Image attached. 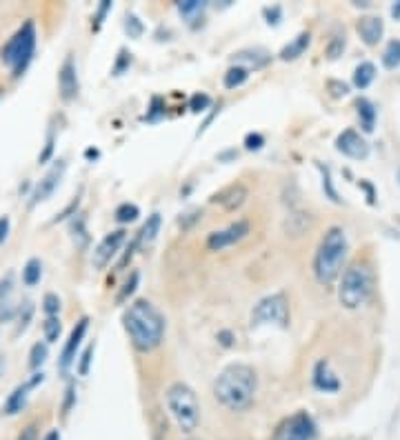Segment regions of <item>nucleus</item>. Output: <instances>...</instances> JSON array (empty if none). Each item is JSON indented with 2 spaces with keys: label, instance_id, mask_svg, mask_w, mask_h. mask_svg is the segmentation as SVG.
Returning a JSON list of instances; mask_svg holds the SVG:
<instances>
[{
  "label": "nucleus",
  "instance_id": "nucleus-1",
  "mask_svg": "<svg viewBox=\"0 0 400 440\" xmlns=\"http://www.w3.org/2000/svg\"><path fill=\"white\" fill-rule=\"evenodd\" d=\"M123 325L134 349L140 354L154 352L165 338V316L147 298H138L125 309Z\"/></svg>",
  "mask_w": 400,
  "mask_h": 440
},
{
  "label": "nucleus",
  "instance_id": "nucleus-2",
  "mask_svg": "<svg viewBox=\"0 0 400 440\" xmlns=\"http://www.w3.org/2000/svg\"><path fill=\"white\" fill-rule=\"evenodd\" d=\"M258 389L256 372L249 365H227L214 380V396L223 407L232 412H245L254 405Z\"/></svg>",
  "mask_w": 400,
  "mask_h": 440
},
{
  "label": "nucleus",
  "instance_id": "nucleus-3",
  "mask_svg": "<svg viewBox=\"0 0 400 440\" xmlns=\"http://www.w3.org/2000/svg\"><path fill=\"white\" fill-rule=\"evenodd\" d=\"M347 234L343 227H329L320 240L314 258V274L320 285H332L343 272V263L347 258Z\"/></svg>",
  "mask_w": 400,
  "mask_h": 440
},
{
  "label": "nucleus",
  "instance_id": "nucleus-4",
  "mask_svg": "<svg viewBox=\"0 0 400 440\" xmlns=\"http://www.w3.org/2000/svg\"><path fill=\"white\" fill-rule=\"evenodd\" d=\"M34 54H36V25L34 20H27L3 45L0 60L12 69V78H20L27 72L29 63L34 60Z\"/></svg>",
  "mask_w": 400,
  "mask_h": 440
},
{
  "label": "nucleus",
  "instance_id": "nucleus-5",
  "mask_svg": "<svg viewBox=\"0 0 400 440\" xmlns=\"http://www.w3.org/2000/svg\"><path fill=\"white\" fill-rule=\"evenodd\" d=\"M167 409L183 434H194L200 425V403L196 392L185 383H174L165 394Z\"/></svg>",
  "mask_w": 400,
  "mask_h": 440
},
{
  "label": "nucleus",
  "instance_id": "nucleus-6",
  "mask_svg": "<svg viewBox=\"0 0 400 440\" xmlns=\"http://www.w3.org/2000/svg\"><path fill=\"white\" fill-rule=\"evenodd\" d=\"M372 285H374L372 269L360 263L352 265L343 274V280H340V287H338L340 305L347 309H358L360 305H365L369 294H372Z\"/></svg>",
  "mask_w": 400,
  "mask_h": 440
},
{
  "label": "nucleus",
  "instance_id": "nucleus-7",
  "mask_svg": "<svg viewBox=\"0 0 400 440\" xmlns=\"http://www.w3.org/2000/svg\"><path fill=\"white\" fill-rule=\"evenodd\" d=\"M260 325H276L280 329L289 327V305L285 294H272L258 300L252 312V327Z\"/></svg>",
  "mask_w": 400,
  "mask_h": 440
},
{
  "label": "nucleus",
  "instance_id": "nucleus-8",
  "mask_svg": "<svg viewBox=\"0 0 400 440\" xmlns=\"http://www.w3.org/2000/svg\"><path fill=\"white\" fill-rule=\"evenodd\" d=\"M316 423L307 412H298L278 425L274 440H314Z\"/></svg>",
  "mask_w": 400,
  "mask_h": 440
},
{
  "label": "nucleus",
  "instance_id": "nucleus-9",
  "mask_svg": "<svg viewBox=\"0 0 400 440\" xmlns=\"http://www.w3.org/2000/svg\"><path fill=\"white\" fill-rule=\"evenodd\" d=\"M65 169H67L65 160H56V165L49 169V172L40 178V183L34 187L32 196H29V198H32V200H29V207H36L38 203H45V200L56 192L60 180H63V176H65Z\"/></svg>",
  "mask_w": 400,
  "mask_h": 440
},
{
  "label": "nucleus",
  "instance_id": "nucleus-10",
  "mask_svg": "<svg viewBox=\"0 0 400 440\" xmlns=\"http://www.w3.org/2000/svg\"><path fill=\"white\" fill-rule=\"evenodd\" d=\"M87 329H89V318L83 316V318H80L78 323L74 325L72 334H69L67 343H65V347H63V354H60L58 367H60V372H63V374H67L69 367H72V365L76 363V354H78L80 345H83V338H85V334H87Z\"/></svg>",
  "mask_w": 400,
  "mask_h": 440
},
{
  "label": "nucleus",
  "instance_id": "nucleus-11",
  "mask_svg": "<svg viewBox=\"0 0 400 440\" xmlns=\"http://www.w3.org/2000/svg\"><path fill=\"white\" fill-rule=\"evenodd\" d=\"M58 92L60 98L65 103H72L76 100L78 92H80V83H78V69H76V60L72 54H67V58L63 60V65L58 69Z\"/></svg>",
  "mask_w": 400,
  "mask_h": 440
},
{
  "label": "nucleus",
  "instance_id": "nucleus-12",
  "mask_svg": "<svg viewBox=\"0 0 400 440\" xmlns=\"http://www.w3.org/2000/svg\"><path fill=\"white\" fill-rule=\"evenodd\" d=\"M247 234H249V223H247V220H236V223L229 225L227 229H220V232L209 234L207 247L212 249V252H223V249L240 243V240H243Z\"/></svg>",
  "mask_w": 400,
  "mask_h": 440
},
{
  "label": "nucleus",
  "instance_id": "nucleus-13",
  "mask_svg": "<svg viewBox=\"0 0 400 440\" xmlns=\"http://www.w3.org/2000/svg\"><path fill=\"white\" fill-rule=\"evenodd\" d=\"M125 238H127V234L123 232V229H116V232L107 234L103 240H100L98 247L94 249V254H92L94 269H105L109 263H112V258L118 254V249H120V245L125 243Z\"/></svg>",
  "mask_w": 400,
  "mask_h": 440
},
{
  "label": "nucleus",
  "instance_id": "nucleus-14",
  "mask_svg": "<svg viewBox=\"0 0 400 440\" xmlns=\"http://www.w3.org/2000/svg\"><path fill=\"white\" fill-rule=\"evenodd\" d=\"M336 149L343 156L354 158V160H365L369 156V143L356 129H345V132L336 138Z\"/></svg>",
  "mask_w": 400,
  "mask_h": 440
},
{
  "label": "nucleus",
  "instance_id": "nucleus-15",
  "mask_svg": "<svg viewBox=\"0 0 400 440\" xmlns=\"http://www.w3.org/2000/svg\"><path fill=\"white\" fill-rule=\"evenodd\" d=\"M43 372H36L32 378L27 380V383H23V385H18L12 394H9V398L5 400V407H3V412L7 414V416H16L18 412H23V407H25V403H27V398H29V392H32V389L36 387V385H40L43 383Z\"/></svg>",
  "mask_w": 400,
  "mask_h": 440
},
{
  "label": "nucleus",
  "instance_id": "nucleus-16",
  "mask_svg": "<svg viewBox=\"0 0 400 440\" xmlns=\"http://www.w3.org/2000/svg\"><path fill=\"white\" fill-rule=\"evenodd\" d=\"M312 383L318 392H323V394H336V392H340V387H343L340 385V378L336 376L332 365H329V360H325V358L316 363Z\"/></svg>",
  "mask_w": 400,
  "mask_h": 440
},
{
  "label": "nucleus",
  "instance_id": "nucleus-17",
  "mask_svg": "<svg viewBox=\"0 0 400 440\" xmlns=\"http://www.w3.org/2000/svg\"><path fill=\"white\" fill-rule=\"evenodd\" d=\"M358 34L360 38H363V43L367 47H374L380 43V38H383V32H385V25H383V18H378V16H365V18H360L358 20Z\"/></svg>",
  "mask_w": 400,
  "mask_h": 440
},
{
  "label": "nucleus",
  "instance_id": "nucleus-18",
  "mask_svg": "<svg viewBox=\"0 0 400 440\" xmlns=\"http://www.w3.org/2000/svg\"><path fill=\"white\" fill-rule=\"evenodd\" d=\"M245 198H247V187L245 185H232V187L223 189L220 194H216L214 203H220L227 212H236V209L245 203Z\"/></svg>",
  "mask_w": 400,
  "mask_h": 440
},
{
  "label": "nucleus",
  "instance_id": "nucleus-19",
  "mask_svg": "<svg viewBox=\"0 0 400 440\" xmlns=\"http://www.w3.org/2000/svg\"><path fill=\"white\" fill-rule=\"evenodd\" d=\"M309 43H312V36H309V32H300L292 43L289 45H285L283 49H280V54H278V58L280 60H296V58H300L305 52H307V47H309Z\"/></svg>",
  "mask_w": 400,
  "mask_h": 440
},
{
  "label": "nucleus",
  "instance_id": "nucleus-20",
  "mask_svg": "<svg viewBox=\"0 0 400 440\" xmlns=\"http://www.w3.org/2000/svg\"><path fill=\"white\" fill-rule=\"evenodd\" d=\"M234 63L240 65V63H247V69L252 72V67L254 69H260V67H265L269 63V54L263 52V49H247V52H238L234 54Z\"/></svg>",
  "mask_w": 400,
  "mask_h": 440
},
{
  "label": "nucleus",
  "instance_id": "nucleus-21",
  "mask_svg": "<svg viewBox=\"0 0 400 440\" xmlns=\"http://www.w3.org/2000/svg\"><path fill=\"white\" fill-rule=\"evenodd\" d=\"M160 225H163V218H160L158 212H154L152 216L147 218V223L143 225V229H140V236H138V243L143 245H152L158 232H160Z\"/></svg>",
  "mask_w": 400,
  "mask_h": 440
},
{
  "label": "nucleus",
  "instance_id": "nucleus-22",
  "mask_svg": "<svg viewBox=\"0 0 400 440\" xmlns=\"http://www.w3.org/2000/svg\"><path fill=\"white\" fill-rule=\"evenodd\" d=\"M358 116H360V123H363L365 132H374V125H376V107L372 100L367 98H358Z\"/></svg>",
  "mask_w": 400,
  "mask_h": 440
},
{
  "label": "nucleus",
  "instance_id": "nucleus-23",
  "mask_svg": "<svg viewBox=\"0 0 400 440\" xmlns=\"http://www.w3.org/2000/svg\"><path fill=\"white\" fill-rule=\"evenodd\" d=\"M40 278H43V263H40V258H29L23 267V285L36 287Z\"/></svg>",
  "mask_w": 400,
  "mask_h": 440
},
{
  "label": "nucleus",
  "instance_id": "nucleus-24",
  "mask_svg": "<svg viewBox=\"0 0 400 440\" xmlns=\"http://www.w3.org/2000/svg\"><path fill=\"white\" fill-rule=\"evenodd\" d=\"M374 78H376V67L374 63H369V60H365V63H360L356 67V72H354V85L358 89H367L369 85L374 83Z\"/></svg>",
  "mask_w": 400,
  "mask_h": 440
},
{
  "label": "nucleus",
  "instance_id": "nucleus-25",
  "mask_svg": "<svg viewBox=\"0 0 400 440\" xmlns=\"http://www.w3.org/2000/svg\"><path fill=\"white\" fill-rule=\"evenodd\" d=\"M247 80H249V69L243 67V65H234V67L227 69L223 85H225L227 89H238V87H243V85L247 83Z\"/></svg>",
  "mask_w": 400,
  "mask_h": 440
},
{
  "label": "nucleus",
  "instance_id": "nucleus-26",
  "mask_svg": "<svg viewBox=\"0 0 400 440\" xmlns=\"http://www.w3.org/2000/svg\"><path fill=\"white\" fill-rule=\"evenodd\" d=\"M205 7L207 5L203 3V0H183V3H178V12L183 18L194 20L196 16H203Z\"/></svg>",
  "mask_w": 400,
  "mask_h": 440
},
{
  "label": "nucleus",
  "instance_id": "nucleus-27",
  "mask_svg": "<svg viewBox=\"0 0 400 440\" xmlns=\"http://www.w3.org/2000/svg\"><path fill=\"white\" fill-rule=\"evenodd\" d=\"M383 65L387 69L400 67V40H389L385 52H383Z\"/></svg>",
  "mask_w": 400,
  "mask_h": 440
},
{
  "label": "nucleus",
  "instance_id": "nucleus-28",
  "mask_svg": "<svg viewBox=\"0 0 400 440\" xmlns=\"http://www.w3.org/2000/svg\"><path fill=\"white\" fill-rule=\"evenodd\" d=\"M60 332H63V323H60V318H58V316L45 318V323H43V334H45L47 345L56 343V340L60 338Z\"/></svg>",
  "mask_w": 400,
  "mask_h": 440
},
{
  "label": "nucleus",
  "instance_id": "nucleus-29",
  "mask_svg": "<svg viewBox=\"0 0 400 440\" xmlns=\"http://www.w3.org/2000/svg\"><path fill=\"white\" fill-rule=\"evenodd\" d=\"M114 216H116V220L120 225H127V223H134V220L140 216V209L134 203H123V205H118Z\"/></svg>",
  "mask_w": 400,
  "mask_h": 440
},
{
  "label": "nucleus",
  "instance_id": "nucleus-30",
  "mask_svg": "<svg viewBox=\"0 0 400 440\" xmlns=\"http://www.w3.org/2000/svg\"><path fill=\"white\" fill-rule=\"evenodd\" d=\"M34 318V303H29L25 300L23 305L18 307V329H16V336H20L29 327V320Z\"/></svg>",
  "mask_w": 400,
  "mask_h": 440
},
{
  "label": "nucleus",
  "instance_id": "nucleus-31",
  "mask_svg": "<svg viewBox=\"0 0 400 440\" xmlns=\"http://www.w3.org/2000/svg\"><path fill=\"white\" fill-rule=\"evenodd\" d=\"M47 360V343H36L29 352V369H40Z\"/></svg>",
  "mask_w": 400,
  "mask_h": 440
},
{
  "label": "nucleus",
  "instance_id": "nucleus-32",
  "mask_svg": "<svg viewBox=\"0 0 400 440\" xmlns=\"http://www.w3.org/2000/svg\"><path fill=\"white\" fill-rule=\"evenodd\" d=\"M72 232H74V240L80 238V240H78V247H85L87 240H89V236H87V223H85L83 214H76V216L72 218Z\"/></svg>",
  "mask_w": 400,
  "mask_h": 440
},
{
  "label": "nucleus",
  "instance_id": "nucleus-33",
  "mask_svg": "<svg viewBox=\"0 0 400 440\" xmlns=\"http://www.w3.org/2000/svg\"><path fill=\"white\" fill-rule=\"evenodd\" d=\"M43 312H45L47 318H52V316H58V314H60V298H58V294L49 292V294L43 296Z\"/></svg>",
  "mask_w": 400,
  "mask_h": 440
},
{
  "label": "nucleus",
  "instance_id": "nucleus-34",
  "mask_svg": "<svg viewBox=\"0 0 400 440\" xmlns=\"http://www.w3.org/2000/svg\"><path fill=\"white\" fill-rule=\"evenodd\" d=\"M343 52H345V34L332 36V40H329V45H327V56L336 60L338 56H343Z\"/></svg>",
  "mask_w": 400,
  "mask_h": 440
},
{
  "label": "nucleus",
  "instance_id": "nucleus-35",
  "mask_svg": "<svg viewBox=\"0 0 400 440\" xmlns=\"http://www.w3.org/2000/svg\"><path fill=\"white\" fill-rule=\"evenodd\" d=\"M14 292V274L9 272L3 280H0V307L9 305V296Z\"/></svg>",
  "mask_w": 400,
  "mask_h": 440
},
{
  "label": "nucleus",
  "instance_id": "nucleus-36",
  "mask_svg": "<svg viewBox=\"0 0 400 440\" xmlns=\"http://www.w3.org/2000/svg\"><path fill=\"white\" fill-rule=\"evenodd\" d=\"M125 32L132 38H140V36H143V32H145V25L140 23L136 14H129L125 18Z\"/></svg>",
  "mask_w": 400,
  "mask_h": 440
},
{
  "label": "nucleus",
  "instance_id": "nucleus-37",
  "mask_svg": "<svg viewBox=\"0 0 400 440\" xmlns=\"http://www.w3.org/2000/svg\"><path fill=\"white\" fill-rule=\"evenodd\" d=\"M320 167V172H323V189H325V194L334 200V203H340V198L336 194V189H334V180H332V172H329V167H323V165H318Z\"/></svg>",
  "mask_w": 400,
  "mask_h": 440
},
{
  "label": "nucleus",
  "instance_id": "nucleus-38",
  "mask_svg": "<svg viewBox=\"0 0 400 440\" xmlns=\"http://www.w3.org/2000/svg\"><path fill=\"white\" fill-rule=\"evenodd\" d=\"M94 349L96 345H87L83 356H80V363H78V376H87L89 374V367H92V356H94Z\"/></svg>",
  "mask_w": 400,
  "mask_h": 440
},
{
  "label": "nucleus",
  "instance_id": "nucleus-39",
  "mask_svg": "<svg viewBox=\"0 0 400 440\" xmlns=\"http://www.w3.org/2000/svg\"><path fill=\"white\" fill-rule=\"evenodd\" d=\"M209 105H212V98L207 94H194L192 100H189V109H192L194 114L205 112V109H209Z\"/></svg>",
  "mask_w": 400,
  "mask_h": 440
},
{
  "label": "nucleus",
  "instance_id": "nucleus-40",
  "mask_svg": "<svg viewBox=\"0 0 400 440\" xmlns=\"http://www.w3.org/2000/svg\"><path fill=\"white\" fill-rule=\"evenodd\" d=\"M138 280H140V274H138V272H132V278L127 280L125 287H123V292H120V296H118V303H125V300L136 292Z\"/></svg>",
  "mask_w": 400,
  "mask_h": 440
},
{
  "label": "nucleus",
  "instance_id": "nucleus-41",
  "mask_svg": "<svg viewBox=\"0 0 400 440\" xmlns=\"http://www.w3.org/2000/svg\"><path fill=\"white\" fill-rule=\"evenodd\" d=\"M263 145H265V136L263 134L254 132V134L245 136V147L249 149V152H258V149H263Z\"/></svg>",
  "mask_w": 400,
  "mask_h": 440
},
{
  "label": "nucleus",
  "instance_id": "nucleus-42",
  "mask_svg": "<svg viewBox=\"0 0 400 440\" xmlns=\"http://www.w3.org/2000/svg\"><path fill=\"white\" fill-rule=\"evenodd\" d=\"M129 65H132V54H127L125 49H120L118 63H116V67H114V76H120V74H123Z\"/></svg>",
  "mask_w": 400,
  "mask_h": 440
},
{
  "label": "nucleus",
  "instance_id": "nucleus-43",
  "mask_svg": "<svg viewBox=\"0 0 400 440\" xmlns=\"http://www.w3.org/2000/svg\"><path fill=\"white\" fill-rule=\"evenodd\" d=\"M109 9H112V0H103V3H100V7H98V12H96V16H94V29H100V25L105 23V16H107V12Z\"/></svg>",
  "mask_w": 400,
  "mask_h": 440
},
{
  "label": "nucleus",
  "instance_id": "nucleus-44",
  "mask_svg": "<svg viewBox=\"0 0 400 440\" xmlns=\"http://www.w3.org/2000/svg\"><path fill=\"white\" fill-rule=\"evenodd\" d=\"M76 405V385L69 383L67 392H65V403H63V414H69V409Z\"/></svg>",
  "mask_w": 400,
  "mask_h": 440
},
{
  "label": "nucleus",
  "instance_id": "nucleus-45",
  "mask_svg": "<svg viewBox=\"0 0 400 440\" xmlns=\"http://www.w3.org/2000/svg\"><path fill=\"white\" fill-rule=\"evenodd\" d=\"M52 156H54V134H49V136H47V143H45V149H43V152H40V156H38V163L45 165Z\"/></svg>",
  "mask_w": 400,
  "mask_h": 440
},
{
  "label": "nucleus",
  "instance_id": "nucleus-46",
  "mask_svg": "<svg viewBox=\"0 0 400 440\" xmlns=\"http://www.w3.org/2000/svg\"><path fill=\"white\" fill-rule=\"evenodd\" d=\"M78 205H80V198H74L72 200V205H69L65 212H60L58 216H56V220L54 223H58V220H67V218H74L76 216V212H78Z\"/></svg>",
  "mask_w": 400,
  "mask_h": 440
},
{
  "label": "nucleus",
  "instance_id": "nucleus-47",
  "mask_svg": "<svg viewBox=\"0 0 400 440\" xmlns=\"http://www.w3.org/2000/svg\"><path fill=\"white\" fill-rule=\"evenodd\" d=\"M9 229H12V220H9V216H0V247L7 243Z\"/></svg>",
  "mask_w": 400,
  "mask_h": 440
},
{
  "label": "nucleus",
  "instance_id": "nucleus-48",
  "mask_svg": "<svg viewBox=\"0 0 400 440\" xmlns=\"http://www.w3.org/2000/svg\"><path fill=\"white\" fill-rule=\"evenodd\" d=\"M280 14H283V9H280L278 5L267 7V9H265V16L269 18V20H267L269 25H278V23H280Z\"/></svg>",
  "mask_w": 400,
  "mask_h": 440
},
{
  "label": "nucleus",
  "instance_id": "nucleus-49",
  "mask_svg": "<svg viewBox=\"0 0 400 440\" xmlns=\"http://www.w3.org/2000/svg\"><path fill=\"white\" fill-rule=\"evenodd\" d=\"M327 87H329V89H334V92H332L334 96H345V94L349 92L345 83H336V80H329Z\"/></svg>",
  "mask_w": 400,
  "mask_h": 440
},
{
  "label": "nucleus",
  "instance_id": "nucleus-50",
  "mask_svg": "<svg viewBox=\"0 0 400 440\" xmlns=\"http://www.w3.org/2000/svg\"><path fill=\"white\" fill-rule=\"evenodd\" d=\"M218 340L223 347H232L234 345V334L229 332V329H223V332H218Z\"/></svg>",
  "mask_w": 400,
  "mask_h": 440
},
{
  "label": "nucleus",
  "instance_id": "nucleus-51",
  "mask_svg": "<svg viewBox=\"0 0 400 440\" xmlns=\"http://www.w3.org/2000/svg\"><path fill=\"white\" fill-rule=\"evenodd\" d=\"M18 440H38L36 425H27V427L23 429V434L18 436Z\"/></svg>",
  "mask_w": 400,
  "mask_h": 440
},
{
  "label": "nucleus",
  "instance_id": "nucleus-52",
  "mask_svg": "<svg viewBox=\"0 0 400 440\" xmlns=\"http://www.w3.org/2000/svg\"><path fill=\"white\" fill-rule=\"evenodd\" d=\"M152 105H154V107H152V112L147 114V120H156L160 114H163V109H158V105H160V98H158V96L152 100Z\"/></svg>",
  "mask_w": 400,
  "mask_h": 440
},
{
  "label": "nucleus",
  "instance_id": "nucleus-53",
  "mask_svg": "<svg viewBox=\"0 0 400 440\" xmlns=\"http://www.w3.org/2000/svg\"><path fill=\"white\" fill-rule=\"evenodd\" d=\"M236 156H238L236 149H227V152H220V154H218V160H232V158H236Z\"/></svg>",
  "mask_w": 400,
  "mask_h": 440
},
{
  "label": "nucleus",
  "instance_id": "nucleus-54",
  "mask_svg": "<svg viewBox=\"0 0 400 440\" xmlns=\"http://www.w3.org/2000/svg\"><path fill=\"white\" fill-rule=\"evenodd\" d=\"M45 440H60V432L58 429H52V432L45 436Z\"/></svg>",
  "mask_w": 400,
  "mask_h": 440
},
{
  "label": "nucleus",
  "instance_id": "nucleus-55",
  "mask_svg": "<svg viewBox=\"0 0 400 440\" xmlns=\"http://www.w3.org/2000/svg\"><path fill=\"white\" fill-rule=\"evenodd\" d=\"M85 156H87L89 160H92V158H98V156H100V152H98V149H92V147H89L87 152H85Z\"/></svg>",
  "mask_w": 400,
  "mask_h": 440
},
{
  "label": "nucleus",
  "instance_id": "nucleus-56",
  "mask_svg": "<svg viewBox=\"0 0 400 440\" xmlns=\"http://www.w3.org/2000/svg\"><path fill=\"white\" fill-rule=\"evenodd\" d=\"M392 16H394V18H400V3H396V5L392 7Z\"/></svg>",
  "mask_w": 400,
  "mask_h": 440
},
{
  "label": "nucleus",
  "instance_id": "nucleus-57",
  "mask_svg": "<svg viewBox=\"0 0 400 440\" xmlns=\"http://www.w3.org/2000/svg\"><path fill=\"white\" fill-rule=\"evenodd\" d=\"M398 178H400V172H398Z\"/></svg>",
  "mask_w": 400,
  "mask_h": 440
}]
</instances>
